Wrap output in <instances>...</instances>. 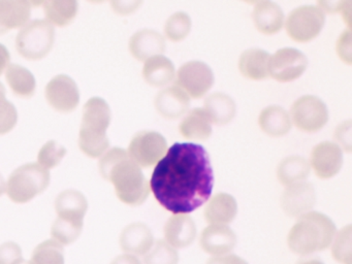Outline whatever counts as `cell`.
Instances as JSON below:
<instances>
[{
    "label": "cell",
    "mask_w": 352,
    "mask_h": 264,
    "mask_svg": "<svg viewBox=\"0 0 352 264\" xmlns=\"http://www.w3.org/2000/svg\"><path fill=\"white\" fill-rule=\"evenodd\" d=\"M214 170L209 153L195 142H175L154 167L150 190L174 214L195 212L211 198Z\"/></svg>",
    "instance_id": "cell-1"
},
{
    "label": "cell",
    "mask_w": 352,
    "mask_h": 264,
    "mask_svg": "<svg viewBox=\"0 0 352 264\" xmlns=\"http://www.w3.org/2000/svg\"><path fill=\"white\" fill-rule=\"evenodd\" d=\"M100 175L114 185L117 197L123 204L139 206L147 200L150 186L141 167L122 148H110L98 162Z\"/></svg>",
    "instance_id": "cell-2"
},
{
    "label": "cell",
    "mask_w": 352,
    "mask_h": 264,
    "mask_svg": "<svg viewBox=\"0 0 352 264\" xmlns=\"http://www.w3.org/2000/svg\"><path fill=\"white\" fill-rule=\"evenodd\" d=\"M336 233L337 227L329 217L311 210L300 216L290 229L288 247L298 255L309 256L329 248Z\"/></svg>",
    "instance_id": "cell-3"
},
{
    "label": "cell",
    "mask_w": 352,
    "mask_h": 264,
    "mask_svg": "<svg viewBox=\"0 0 352 264\" xmlns=\"http://www.w3.org/2000/svg\"><path fill=\"white\" fill-rule=\"evenodd\" d=\"M110 105L102 97H92L84 105L79 146L84 154L100 158L110 148L107 129L111 124Z\"/></svg>",
    "instance_id": "cell-4"
},
{
    "label": "cell",
    "mask_w": 352,
    "mask_h": 264,
    "mask_svg": "<svg viewBox=\"0 0 352 264\" xmlns=\"http://www.w3.org/2000/svg\"><path fill=\"white\" fill-rule=\"evenodd\" d=\"M49 170L38 163H26L16 168L8 179V196L16 204H26L50 185Z\"/></svg>",
    "instance_id": "cell-5"
},
{
    "label": "cell",
    "mask_w": 352,
    "mask_h": 264,
    "mask_svg": "<svg viewBox=\"0 0 352 264\" xmlns=\"http://www.w3.org/2000/svg\"><path fill=\"white\" fill-rule=\"evenodd\" d=\"M55 41L54 25L47 20H34L22 27L16 36L18 53L28 60L46 57Z\"/></svg>",
    "instance_id": "cell-6"
},
{
    "label": "cell",
    "mask_w": 352,
    "mask_h": 264,
    "mask_svg": "<svg viewBox=\"0 0 352 264\" xmlns=\"http://www.w3.org/2000/svg\"><path fill=\"white\" fill-rule=\"evenodd\" d=\"M325 24L324 12L317 6H300L290 12L286 19L288 35L298 43L316 38Z\"/></svg>",
    "instance_id": "cell-7"
},
{
    "label": "cell",
    "mask_w": 352,
    "mask_h": 264,
    "mask_svg": "<svg viewBox=\"0 0 352 264\" xmlns=\"http://www.w3.org/2000/svg\"><path fill=\"white\" fill-rule=\"evenodd\" d=\"M290 117L298 129L313 133L322 129L329 121V109L319 97L304 95L294 101Z\"/></svg>",
    "instance_id": "cell-8"
},
{
    "label": "cell",
    "mask_w": 352,
    "mask_h": 264,
    "mask_svg": "<svg viewBox=\"0 0 352 264\" xmlns=\"http://www.w3.org/2000/svg\"><path fill=\"white\" fill-rule=\"evenodd\" d=\"M168 140L162 134L151 130L138 132L129 146V158L140 167L149 168L157 164L158 161L166 155Z\"/></svg>",
    "instance_id": "cell-9"
},
{
    "label": "cell",
    "mask_w": 352,
    "mask_h": 264,
    "mask_svg": "<svg viewBox=\"0 0 352 264\" xmlns=\"http://www.w3.org/2000/svg\"><path fill=\"white\" fill-rule=\"evenodd\" d=\"M214 82L213 70L203 61L186 62L179 68L176 74V86L192 98H201L207 94Z\"/></svg>",
    "instance_id": "cell-10"
},
{
    "label": "cell",
    "mask_w": 352,
    "mask_h": 264,
    "mask_svg": "<svg viewBox=\"0 0 352 264\" xmlns=\"http://www.w3.org/2000/svg\"><path fill=\"white\" fill-rule=\"evenodd\" d=\"M308 63V58L300 50L282 47L270 57L269 76L278 82H292L304 74Z\"/></svg>",
    "instance_id": "cell-11"
},
{
    "label": "cell",
    "mask_w": 352,
    "mask_h": 264,
    "mask_svg": "<svg viewBox=\"0 0 352 264\" xmlns=\"http://www.w3.org/2000/svg\"><path fill=\"white\" fill-rule=\"evenodd\" d=\"M45 95L49 104L60 113H71L80 103L77 82L67 74L54 76L47 85Z\"/></svg>",
    "instance_id": "cell-12"
},
{
    "label": "cell",
    "mask_w": 352,
    "mask_h": 264,
    "mask_svg": "<svg viewBox=\"0 0 352 264\" xmlns=\"http://www.w3.org/2000/svg\"><path fill=\"white\" fill-rule=\"evenodd\" d=\"M315 204L316 191L314 185L306 181L287 186L282 194V208L287 216L292 218H300L311 212Z\"/></svg>",
    "instance_id": "cell-13"
},
{
    "label": "cell",
    "mask_w": 352,
    "mask_h": 264,
    "mask_svg": "<svg viewBox=\"0 0 352 264\" xmlns=\"http://www.w3.org/2000/svg\"><path fill=\"white\" fill-rule=\"evenodd\" d=\"M311 165L320 179L335 177L343 165L341 146L333 142H322L316 144L311 153Z\"/></svg>",
    "instance_id": "cell-14"
},
{
    "label": "cell",
    "mask_w": 352,
    "mask_h": 264,
    "mask_svg": "<svg viewBox=\"0 0 352 264\" xmlns=\"http://www.w3.org/2000/svg\"><path fill=\"white\" fill-rule=\"evenodd\" d=\"M201 249L214 256L230 254L236 245V235L228 225L211 224L201 231L199 239Z\"/></svg>",
    "instance_id": "cell-15"
},
{
    "label": "cell",
    "mask_w": 352,
    "mask_h": 264,
    "mask_svg": "<svg viewBox=\"0 0 352 264\" xmlns=\"http://www.w3.org/2000/svg\"><path fill=\"white\" fill-rule=\"evenodd\" d=\"M129 47L135 59L146 61L154 56L162 55L166 52V39L158 31L143 29L131 37Z\"/></svg>",
    "instance_id": "cell-16"
},
{
    "label": "cell",
    "mask_w": 352,
    "mask_h": 264,
    "mask_svg": "<svg viewBox=\"0 0 352 264\" xmlns=\"http://www.w3.org/2000/svg\"><path fill=\"white\" fill-rule=\"evenodd\" d=\"M164 236L175 249H184L195 241L197 225L188 214H175L164 225Z\"/></svg>",
    "instance_id": "cell-17"
},
{
    "label": "cell",
    "mask_w": 352,
    "mask_h": 264,
    "mask_svg": "<svg viewBox=\"0 0 352 264\" xmlns=\"http://www.w3.org/2000/svg\"><path fill=\"white\" fill-rule=\"evenodd\" d=\"M158 113L166 119H178L190 107V97L178 86L168 87L160 91L155 98Z\"/></svg>",
    "instance_id": "cell-18"
},
{
    "label": "cell",
    "mask_w": 352,
    "mask_h": 264,
    "mask_svg": "<svg viewBox=\"0 0 352 264\" xmlns=\"http://www.w3.org/2000/svg\"><path fill=\"white\" fill-rule=\"evenodd\" d=\"M153 245V234L151 229L145 223H131L121 232L120 247L126 253L146 255Z\"/></svg>",
    "instance_id": "cell-19"
},
{
    "label": "cell",
    "mask_w": 352,
    "mask_h": 264,
    "mask_svg": "<svg viewBox=\"0 0 352 264\" xmlns=\"http://www.w3.org/2000/svg\"><path fill=\"white\" fill-rule=\"evenodd\" d=\"M32 4L25 0H0V34L28 24Z\"/></svg>",
    "instance_id": "cell-20"
},
{
    "label": "cell",
    "mask_w": 352,
    "mask_h": 264,
    "mask_svg": "<svg viewBox=\"0 0 352 264\" xmlns=\"http://www.w3.org/2000/svg\"><path fill=\"white\" fill-rule=\"evenodd\" d=\"M252 18L259 32L273 35L281 30L285 16L281 6L276 2L261 1L255 4Z\"/></svg>",
    "instance_id": "cell-21"
},
{
    "label": "cell",
    "mask_w": 352,
    "mask_h": 264,
    "mask_svg": "<svg viewBox=\"0 0 352 264\" xmlns=\"http://www.w3.org/2000/svg\"><path fill=\"white\" fill-rule=\"evenodd\" d=\"M55 210L58 218L83 222L88 210V201L85 195L78 190H65L55 199Z\"/></svg>",
    "instance_id": "cell-22"
},
{
    "label": "cell",
    "mask_w": 352,
    "mask_h": 264,
    "mask_svg": "<svg viewBox=\"0 0 352 264\" xmlns=\"http://www.w3.org/2000/svg\"><path fill=\"white\" fill-rule=\"evenodd\" d=\"M238 214V202L228 193H218L210 199L205 208V219L210 224L226 225Z\"/></svg>",
    "instance_id": "cell-23"
},
{
    "label": "cell",
    "mask_w": 352,
    "mask_h": 264,
    "mask_svg": "<svg viewBox=\"0 0 352 264\" xmlns=\"http://www.w3.org/2000/svg\"><path fill=\"white\" fill-rule=\"evenodd\" d=\"M270 57L267 51L259 47L246 50L239 60L241 74L250 80H265L269 76Z\"/></svg>",
    "instance_id": "cell-24"
},
{
    "label": "cell",
    "mask_w": 352,
    "mask_h": 264,
    "mask_svg": "<svg viewBox=\"0 0 352 264\" xmlns=\"http://www.w3.org/2000/svg\"><path fill=\"white\" fill-rule=\"evenodd\" d=\"M176 76L174 63L164 55L154 56L146 60L143 67V78L153 87H164L170 84Z\"/></svg>",
    "instance_id": "cell-25"
},
{
    "label": "cell",
    "mask_w": 352,
    "mask_h": 264,
    "mask_svg": "<svg viewBox=\"0 0 352 264\" xmlns=\"http://www.w3.org/2000/svg\"><path fill=\"white\" fill-rule=\"evenodd\" d=\"M181 134L187 140H207L212 135V121L205 109H191L179 126Z\"/></svg>",
    "instance_id": "cell-26"
},
{
    "label": "cell",
    "mask_w": 352,
    "mask_h": 264,
    "mask_svg": "<svg viewBox=\"0 0 352 264\" xmlns=\"http://www.w3.org/2000/svg\"><path fill=\"white\" fill-rule=\"evenodd\" d=\"M259 127L267 135L283 136L292 129V120L286 109L279 105L265 107L259 113Z\"/></svg>",
    "instance_id": "cell-27"
},
{
    "label": "cell",
    "mask_w": 352,
    "mask_h": 264,
    "mask_svg": "<svg viewBox=\"0 0 352 264\" xmlns=\"http://www.w3.org/2000/svg\"><path fill=\"white\" fill-rule=\"evenodd\" d=\"M204 109L209 116L212 123H215L216 125H226L236 116V104L230 95L216 92L207 97Z\"/></svg>",
    "instance_id": "cell-28"
},
{
    "label": "cell",
    "mask_w": 352,
    "mask_h": 264,
    "mask_svg": "<svg viewBox=\"0 0 352 264\" xmlns=\"http://www.w3.org/2000/svg\"><path fill=\"white\" fill-rule=\"evenodd\" d=\"M6 78L14 94L22 98H32L36 94V80L32 72L19 64L8 66Z\"/></svg>",
    "instance_id": "cell-29"
},
{
    "label": "cell",
    "mask_w": 352,
    "mask_h": 264,
    "mask_svg": "<svg viewBox=\"0 0 352 264\" xmlns=\"http://www.w3.org/2000/svg\"><path fill=\"white\" fill-rule=\"evenodd\" d=\"M311 166L308 161L300 156H289L280 162L277 177L284 186L306 181L310 175Z\"/></svg>",
    "instance_id": "cell-30"
},
{
    "label": "cell",
    "mask_w": 352,
    "mask_h": 264,
    "mask_svg": "<svg viewBox=\"0 0 352 264\" xmlns=\"http://www.w3.org/2000/svg\"><path fill=\"white\" fill-rule=\"evenodd\" d=\"M43 6L47 21L59 27L73 23L79 12V3L76 0H48Z\"/></svg>",
    "instance_id": "cell-31"
},
{
    "label": "cell",
    "mask_w": 352,
    "mask_h": 264,
    "mask_svg": "<svg viewBox=\"0 0 352 264\" xmlns=\"http://www.w3.org/2000/svg\"><path fill=\"white\" fill-rule=\"evenodd\" d=\"M65 248L54 239L43 241L34 249L32 264H65Z\"/></svg>",
    "instance_id": "cell-32"
},
{
    "label": "cell",
    "mask_w": 352,
    "mask_h": 264,
    "mask_svg": "<svg viewBox=\"0 0 352 264\" xmlns=\"http://www.w3.org/2000/svg\"><path fill=\"white\" fill-rule=\"evenodd\" d=\"M331 254L341 264H352V227L348 224L338 231L333 239Z\"/></svg>",
    "instance_id": "cell-33"
},
{
    "label": "cell",
    "mask_w": 352,
    "mask_h": 264,
    "mask_svg": "<svg viewBox=\"0 0 352 264\" xmlns=\"http://www.w3.org/2000/svg\"><path fill=\"white\" fill-rule=\"evenodd\" d=\"M83 226V222H73L57 218L51 229V234L54 241H58L61 245H71L79 239Z\"/></svg>",
    "instance_id": "cell-34"
},
{
    "label": "cell",
    "mask_w": 352,
    "mask_h": 264,
    "mask_svg": "<svg viewBox=\"0 0 352 264\" xmlns=\"http://www.w3.org/2000/svg\"><path fill=\"white\" fill-rule=\"evenodd\" d=\"M191 26L192 22L189 14L184 12H177L166 21L164 33L168 39L177 43L188 36Z\"/></svg>",
    "instance_id": "cell-35"
},
{
    "label": "cell",
    "mask_w": 352,
    "mask_h": 264,
    "mask_svg": "<svg viewBox=\"0 0 352 264\" xmlns=\"http://www.w3.org/2000/svg\"><path fill=\"white\" fill-rule=\"evenodd\" d=\"M179 254L166 241H156L155 245L144 257V264H178Z\"/></svg>",
    "instance_id": "cell-36"
},
{
    "label": "cell",
    "mask_w": 352,
    "mask_h": 264,
    "mask_svg": "<svg viewBox=\"0 0 352 264\" xmlns=\"http://www.w3.org/2000/svg\"><path fill=\"white\" fill-rule=\"evenodd\" d=\"M5 85L0 82V135L9 133L18 122V111L15 105L8 100Z\"/></svg>",
    "instance_id": "cell-37"
},
{
    "label": "cell",
    "mask_w": 352,
    "mask_h": 264,
    "mask_svg": "<svg viewBox=\"0 0 352 264\" xmlns=\"http://www.w3.org/2000/svg\"><path fill=\"white\" fill-rule=\"evenodd\" d=\"M65 155L67 148L63 144H58L56 140H49L38 152V164L47 170L54 168L60 164Z\"/></svg>",
    "instance_id": "cell-38"
},
{
    "label": "cell",
    "mask_w": 352,
    "mask_h": 264,
    "mask_svg": "<svg viewBox=\"0 0 352 264\" xmlns=\"http://www.w3.org/2000/svg\"><path fill=\"white\" fill-rule=\"evenodd\" d=\"M22 258V250L18 243L14 241L0 245V264H13Z\"/></svg>",
    "instance_id": "cell-39"
},
{
    "label": "cell",
    "mask_w": 352,
    "mask_h": 264,
    "mask_svg": "<svg viewBox=\"0 0 352 264\" xmlns=\"http://www.w3.org/2000/svg\"><path fill=\"white\" fill-rule=\"evenodd\" d=\"M337 52L342 61L351 64L352 51H351V35L349 30H345L340 35L337 43Z\"/></svg>",
    "instance_id": "cell-40"
},
{
    "label": "cell",
    "mask_w": 352,
    "mask_h": 264,
    "mask_svg": "<svg viewBox=\"0 0 352 264\" xmlns=\"http://www.w3.org/2000/svg\"><path fill=\"white\" fill-rule=\"evenodd\" d=\"M335 138L339 140L347 152L351 151V121L343 122L338 126L335 131Z\"/></svg>",
    "instance_id": "cell-41"
},
{
    "label": "cell",
    "mask_w": 352,
    "mask_h": 264,
    "mask_svg": "<svg viewBox=\"0 0 352 264\" xmlns=\"http://www.w3.org/2000/svg\"><path fill=\"white\" fill-rule=\"evenodd\" d=\"M143 1L137 0H125V1H111L113 10L120 14H129L137 10Z\"/></svg>",
    "instance_id": "cell-42"
},
{
    "label": "cell",
    "mask_w": 352,
    "mask_h": 264,
    "mask_svg": "<svg viewBox=\"0 0 352 264\" xmlns=\"http://www.w3.org/2000/svg\"><path fill=\"white\" fill-rule=\"evenodd\" d=\"M207 264H249L245 261L240 256L234 254H228V255L216 256V257L210 258Z\"/></svg>",
    "instance_id": "cell-43"
},
{
    "label": "cell",
    "mask_w": 352,
    "mask_h": 264,
    "mask_svg": "<svg viewBox=\"0 0 352 264\" xmlns=\"http://www.w3.org/2000/svg\"><path fill=\"white\" fill-rule=\"evenodd\" d=\"M111 264H142V262L133 254H123V255L117 256Z\"/></svg>",
    "instance_id": "cell-44"
},
{
    "label": "cell",
    "mask_w": 352,
    "mask_h": 264,
    "mask_svg": "<svg viewBox=\"0 0 352 264\" xmlns=\"http://www.w3.org/2000/svg\"><path fill=\"white\" fill-rule=\"evenodd\" d=\"M10 60H11V54H10L9 50L0 43V76L9 66Z\"/></svg>",
    "instance_id": "cell-45"
},
{
    "label": "cell",
    "mask_w": 352,
    "mask_h": 264,
    "mask_svg": "<svg viewBox=\"0 0 352 264\" xmlns=\"http://www.w3.org/2000/svg\"><path fill=\"white\" fill-rule=\"evenodd\" d=\"M346 2H329L321 1L318 2V8L322 10H327L329 12H335L338 10H342L343 6H345Z\"/></svg>",
    "instance_id": "cell-46"
},
{
    "label": "cell",
    "mask_w": 352,
    "mask_h": 264,
    "mask_svg": "<svg viewBox=\"0 0 352 264\" xmlns=\"http://www.w3.org/2000/svg\"><path fill=\"white\" fill-rule=\"evenodd\" d=\"M298 264H324L318 258H310V259H304L298 262Z\"/></svg>",
    "instance_id": "cell-47"
},
{
    "label": "cell",
    "mask_w": 352,
    "mask_h": 264,
    "mask_svg": "<svg viewBox=\"0 0 352 264\" xmlns=\"http://www.w3.org/2000/svg\"><path fill=\"white\" fill-rule=\"evenodd\" d=\"M7 191V183H6L5 177L0 173V196L3 195Z\"/></svg>",
    "instance_id": "cell-48"
},
{
    "label": "cell",
    "mask_w": 352,
    "mask_h": 264,
    "mask_svg": "<svg viewBox=\"0 0 352 264\" xmlns=\"http://www.w3.org/2000/svg\"><path fill=\"white\" fill-rule=\"evenodd\" d=\"M13 264H32V261H28V260L23 259V258H21V259L17 260V261L14 262Z\"/></svg>",
    "instance_id": "cell-49"
}]
</instances>
